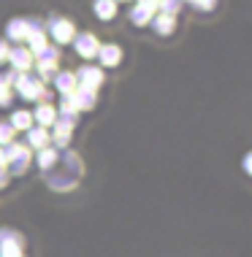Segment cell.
I'll list each match as a JSON object with an SVG mask.
<instances>
[{"label":"cell","instance_id":"obj_1","mask_svg":"<svg viewBox=\"0 0 252 257\" xmlns=\"http://www.w3.org/2000/svg\"><path fill=\"white\" fill-rule=\"evenodd\" d=\"M30 163V147L27 144H6L3 147V165H9L14 173H22Z\"/></svg>","mask_w":252,"mask_h":257},{"label":"cell","instance_id":"obj_2","mask_svg":"<svg viewBox=\"0 0 252 257\" xmlns=\"http://www.w3.org/2000/svg\"><path fill=\"white\" fill-rule=\"evenodd\" d=\"M14 87L25 100H41V92H44V81L30 73H17L14 76Z\"/></svg>","mask_w":252,"mask_h":257},{"label":"cell","instance_id":"obj_3","mask_svg":"<svg viewBox=\"0 0 252 257\" xmlns=\"http://www.w3.org/2000/svg\"><path fill=\"white\" fill-rule=\"evenodd\" d=\"M49 33H52V38L57 41V44H71V41L76 38V27L71 19H62V17H52L46 22Z\"/></svg>","mask_w":252,"mask_h":257},{"label":"cell","instance_id":"obj_4","mask_svg":"<svg viewBox=\"0 0 252 257\" xmlns=\"http://www.w3.org/2000/svg\"><path fill=\"white\" fill-rule=\"evenodd\" d=\"M76 76V89H84V92H95L98 87L103 84V71L95 65H84Z\"/></svg>","mask_w":252,"mask_h":257},{"label":"cell","instance_id":"obj_5","mask_svg":"<svg viewBox=\"0 0 252 257\" xmlns=\"http://www.w3.org/2000/svg\"><path fill=\"white\" fill-rule=\"evenodd\" d=\"M0 257H22V235L17 230H0Z\"/></svg>","mask_w":252,"mask_h":257},{"label":"cell","instance_id":"obj_6","mask_svg":"<svg viewBox=\"0 0 252 257\" xmlns=\"http://www.w3.org/2000/svg\"><path fill=\"white\" fill-rule=\"evenodd\" d=\"M57 60H60V52L54 49V46H46V49L38 54V62H36V65H38V71H41V76H38L41 81H46L49 76L57 71Z\"/></svg>","mask_w":252,"mask_h":257},{"label":"cell","instance_id":"obj_7","mask_svg":"<svg viewBox=\"0 0 252 257\" xmlns=\"http://www.w3.org/2000/svg\"><path fill=\"white\" fill-rule=\"evenodd\" d=\"M73 49L79 52V57L93 60V57H98V49H101V44H98V38L93 36V33H79V36L73 38Z\"/></svg>","mask_w":252,"mask_h":257},{"label":"cell","instance_id":"obj_8","mask_svg":"<svg viewBox=\"0 0 252 257\" xmlns=\"http://www.w3.org/2000/svg\"><path fill=\"white\" fill-rule=\"evenodd\" d=\"M9 62L14 65L17 73H27L33 65H36V57L30 54L27 46H17V49H9Z\"/></svg>","mask_w":252,"mask_h":257},{"label":"cell","instance_id":"obj_9","mask_svg":"<svg viewBox=\"0 0 252 257\" xmlns=\"http://www.w3.org/2000/svg\"><path fill=\"white\" fill-rule=\"evenodd\" d=\"M98 60H101L106 68H117L122 62V49L117 44H101V49H98Z\"/></svg>","mask_w":252,"mask_h":257},{"label":"cell","instance_id":"obj_10","mask_svg":"<svg viewBox=\"0 0 252 257\" xmlns=\"http://www.w3.org/2000/svg\"><path fill=\"white\" fill-rule=\"evenodd\" d=\"M54 119H57V108L52 106V103H38L36 114H33V122H38V127H52Z\"/></svg>","mask_w":252,"mask_h":257},{"label":"cell","instance_id":"obj_11","mask_svg":"<svg viewBox=\"0 0 252 257\" xmlns=\"http://www.w3.org/2000/svg\"><path fill=\"white\" fill-rule=\"evenodd\" d=\"M6 36H9L11 41H27V36H30L27 19H11L9 27H6Z\"/></svg>","mask_w":252,"mask_h":257},{"label":"cell","instance_id":"obj_12","mask_svg":"<svg viewBox=\"0 0 252 257\" xmlns=\"http://www.w3.org/2000/svg\"><path fill=\"white\" fill-rule=\"evenodd\" d=\"M54 87H57L60 95H73V92H76V76H73L71 71L57 73V79H54Z\"/></svg>","mask_w":252,"mask_h":257},{"label":"cell","instance_id":"obj_13","mask_svg":"<svg viewBox=\"0 0 252 257\" xmlns=\"http://www.w3.org/2000/svg\"><path fill=\"white\" fill-rule=\"evenodd\" d=\"M27 144L36 149H46L49 147V130L46 127H30L27 130Z\"/></svg>","mask_w":252,"mask_h":257},{"label":"cell","instance_id":"obj_14","mask_svg":"<svg viewBox=\"0 0 252 257\" xmlns=\"http://www.w3.org/2000/svg\"><path fill=\"white\" fill-rule=\"evenodd\" d=\"M155 9H149V6H144V3H138L136 9L130 11V19H133V25H149L152 22V17H155Z\"/></svg>","mask_w":252,"mask_h":257},{"label":"cell","instance_id":"obj_15","mask_svg":"<svg viewBox=\"0 0 252 257\" xmlns=\"http://www.w3.org/2000/svg\"><path fill=\"white\" fill-rule=\"evenodd\" d=\"M9 124H11L14 130H30V127H33V114H30L27 108H22V111H14Z\"/></svg>","mask_w":252,"mask_h":257},{"label":"cell","instance_id":"obj_16","mask_svg":"<svg viewBox=\"0 0 252 257\" xmlns=\"http://www.w3.org/2000/svg\"><path fill=\"white\" fill-rule=\"evenodd\" d=\"M174 25H177V17H168V14H155V19H152V27L160 33V36H168V33L174 30Z\"/></svg>","mask_w":252,"mask_h":257},{"label":"cell","instance_id":"obj_17","mask_svg":"<svg viewBox=\"0 0 252 257\" xmlns=\"http://www.w3.org/2000/svg\"><path fill=\"white\" fill-rule=\"evenodd\" d=\"M93 9H95V14L101 19H111L117 14V3H114V0H95Z\"/></svg>","mask_w":252,"mask_h":257},{"label":"cell","instance_id":"obj_18","mask_svg":"<svg viewBox=\"0 0 252 257\" xmlns=\"http://www.w3.org/2000/svg\"><path fill=\"white\" fill-rule=\"evenodd\" d=\"M73 98H76V106H79V111L84 108V111H87V108H95V92H84V89H76V92H73Z\"/></svg>","mask_w":252,"mask_h":257},{"label":"cell","instance_id":"obj_19","mask_svg":"<svg viewBox=\"0 0 252 257\" xmlns=\"http://www.w3.org/2000/svg\"><path fill=\"white\" fill-rule=\"evenodd\" d=\"M11 84H14V76H0V106L11 103Z\"/></svg>","mask_w":252,"mask_h":257},{"label":"cell","instance_id":"obj_20","mask_svg":"<svg viewBox=\"0 0 252 257\" xmlns=\"http://www.w3.org/2000/svg\"><path fill=\"white\" fill-rule=\"evenodd\" d=\"M54 163H57V152H54V149H41L38 152V165H41V168H44V171H49V168H54Z\"/></svg>","mask_w":252,"mask_h":257},{"label":"cell","instance_id":"obj_21","mask_svg":"<svg viewBox=\"0 0 252 257\" xmlns=\"http://www.w3.org/2000/svg\"><path fill=\"white\" fill-rule=\"evenodd\" d=\"M76 111H79V106H76V98H73V95H62L60 114H71V116H76Z\"/></svg>","mask_w":252,"mask_h":257},{"label":"cell","instance_id":"obj_22","mask_svg":"<svg viewBox=\"0 0 252 257\" xmlns=\"http://www.w3.org/2000/svg\"><path fill=\"white\" fill-rule=\"evenodd\" d=\"M179 6H182V0H157V9L163 14H168V17H177Z\"/></svg>","mask_w":252,"mask_h":257},{"label":"cell","instance_id":"obj_23","mask_svg":"<svg viewBox=\"0 0 252 257\" xmlns=\"http://www.w3.org/2000/svg\"><path fill=\"white\" fill-rule=\"evenodd\" d=\"M14 133H17V130H14L9 122H0V147H6V144H11Z\"/></svg>","mask_w":252,"mask_h":257},{"label":"cell","instance_id":"obj_24","mask_svg":"<svg viewBox=\"0 0 252 257\" xmlns=\"http://www.w3.org/2000/svg\"><path fill=\"white\" fill-rule=\"evenodd\" d=\"M187 3H193L195 9H201V11H212L217 6V0H187Z\"/></svg>","mask_w":252,"mask_h":257},{"label":"cell","instance_id":"obj_25","mask_svg":"<svg viewBox=\"0 0 252 257\" xmlns=\"http://www.w3.org/2000/svg\"><path fill=\"white\" fill-rule=\"evenodd\" d=\"M6 60H9V44H6L3 38H0V65H3Z\"/></svg>","mask_w":252,"mask_h":257},{"label":"cell","instance_id":"obj_26","mask_svg":"<svg viewBox=\"0 0 252 257\" xmlns=\"http://www.w3.org/2000/svg\"><path fill=\"white\" fill-rule=\"evenodd\" d=\"M244 171H247L249 176H252V152H249L247 157H244Z\"/></svg>","mask_w":252,"mask_h":257},{"label":"cell","instance_id":"obj_27","mask_svg":"<svg viewBox=\"0 0 252 257\" xmlns=\"http://www.w3.org/2000/svg\"><path fill=\"white\" fill-rule=\"evenodd\" d=\"M9 182V171H6V165H0V187Z\"/></svg>","mask_w":252,"mask_h":257},{"label":"cell","instance_id":"obj_28","mask_svg":"<svg viewBox=\"0 0 252 257\" xmlns=\"http://www.w3.org/2000/svg\"><path fill=\"white\" fill-rule=\"evenodd\" d=\"M0 165H3V147H0Z\"/></svg>","mask_w":252,"mask_h":257},{"label":"cell","instance_id":"obj_29","mask_svg":"<svg viewBox=\"0 0 252 257\" xmlns=\"http://www.w3.org/2000/svg\"><path fill=\"white\" fill-rule=\"evenodd\" d=\"M114 3H117V0H114Z\"/></svg>","mask_w":252,"mask_h":257}]
</instances>
